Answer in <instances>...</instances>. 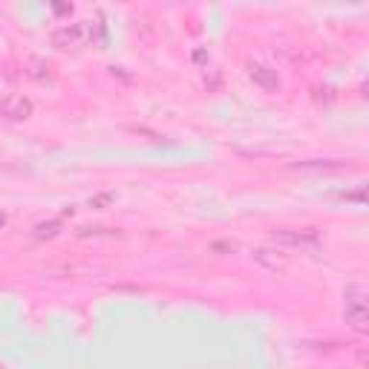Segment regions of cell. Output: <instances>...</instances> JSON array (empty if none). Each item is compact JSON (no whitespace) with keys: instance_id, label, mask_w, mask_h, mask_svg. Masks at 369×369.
Here are the masks:
<instances>
[{"instance_id":"3","label":"cell","mask_w":369,"mask_h":369,"mask_svg":"<svg viewBox=\"0 0 369 369\" xmlns=\"http://www.w3.org/2000/svg\"><path fill=\"white\" fill-rule=\"evenodd\" d=\"M271 243L274 246H286V248H300V251H317L320 240L312 228L306 231H292V228H274L271 231Z\"/></svg>"},{"instance_id":"10","label":"cell","mask_w":369,"mask_h":369,"mask_svg":"<svg viewBox=\"0 0 369 369\" xmlns=\"http://www.w3.org/2000/svg\"><path fill=\"white\" fill-rule=\"evenodd\" d=\"M29 67H32V70H29V75H32L35 81H50V78H53V75H50V67H46L40 58H32V61H29Z\"/></svg>"},{"instance_id":"8","label":"cell","mask_w":369,"mask_h":369,"mask_svg":"<svg viewBox=\"0 0 369 369\" xmlns=\"http://www.w3.org/2000/svg\"><path fill=\"white\" fill-rule=\"evenodd\" d=\"M58 234H61V222H58V219H46V222H38V225L32 228V237H35L38 243L55 240Z\"/></svg>"},{"instance_id":"4","label":"cell","mask_w":369,"mask_h":369,"mask_svg":"<svg viewBox=\"0 0 369 369\" xmlns=\"http://www.w3.org/2000/svg\"><path fill=\"white\" fill-rule=\"evenodd\" d=\"M32 113H35V104H32L29 96H23V92H9V96L0 99V116L12 124L32 119Z\"/></svg>"},{"instance_id":"15","label":"cell","mask_w":369,"mask_h":369,"mask_svg":"<svg viewBox=\"0 0 369 369\" xmlns=\"http://www.w3.org/2000/svg\"><path fill=\"white\" fill-rule=\"evenodd\" d=\"M4 225H6V214H4V211H0V228H4Z\"/></svg>"},{"instance_id":"13","label":"cell","mask_w":369,"mask_h":369,"mask_svg":"<svg viewBox=\"0 0 369 369\" xmlns=\"http://www.w3.org/2000/svg\"><path fill=\"white\" fill-rule=\"evenodd\" d=\"M194 61H197V64H208V61H211V55H208L205 50H197V53H194Z\"/></svg>"},{"instance_id":"6","label":"cell","mask_w":369,"mask_h":369,"mask_svg":"<svg viewBox=\"0 0 369 369\" xmlns=\"http://www.w3.org/2000/svg\"><path fill=\"white\" fill-rule=\"evenodd\" d=\"M251 260L257 265H263L265 271H283L289 265V257L280 251V248H271V246H260L251 251Z\"/></svg>"},{"instance_id":"11","label":"cell","mask_w":369,"mask_h":369,"mask_svg":"<svg viewBox=\"0 0 369 369\" xmlns=\"http://www.w3.org/2000/svg\"><path fill=\"white\" fill-rule=\"evenodd\" d=\"M240 251V243L234 240H216L211 243V254H237Z\"/></svg>"},{"instance_id":"12","label":"cell","mask_w":369,"mask_h":369,"mask_svg":"<svg viewBox=\"0 0 369 369\" xmlns=\"http://www.w3.org/2000/svg\"><path fill=\"white\" fill-rule=\"evenodd\" d=\"M202 84L211 89V92H216V89H222V72L219 70H208L205 67V75H202Z\"/></svg>"},{"instance_id":"1","label":"cell","mask_w":369,"mask_h":369,"mask_svg":"<svg viewBox=\"0 0 369 369\" xmlns=\"http://www.w3.org/2000/svg\"><path fill=\"white\" fill-rule=\"evenodd\" d=\"M104 40H107L104 23H92V21L64 23L53 32V43L58 50H81L87 43H104Z\"/></svg>"},{"instance_id":"5","label":"cell","mask_w":369,"mask_h":369,"mask_svg":"<svg viewBox=\"0 0 369 369\" xmlns=\"http://www.w3.org/2000/svg\"><path fill=\"white\" fill-rule=\"evenodd\" d=\"M246 75H248L251 84L260 87L263 92H277V89H280V75H277V70L268 67V64H257V61H251V64L246 67Z\"/></svg>"},{"instance_id":"2","label":"cell","mask_w":369,"mask_h":369,"mask_svg":"<svg viewBox=\"0 0 369 369\" xmlns=\"http://www.w3.org/2000/svg\"><path fill=\"white\" fill-rule=\"evenodd\" d=\"M343 320L355 332L369 329V303H366V289L360 283H349L343 289Z\"/></svg>"},{"instance_id":"9","label":"cell","mask_w":369,"mask_h":369,"mask_svg":"<svg viewBox=\"0 0 369 369\" xmlns=\"http://www.w3.org/2000/svg\"><path fill=\"white\" fill-rule=\"evenodd\" d=\"M113 205H116V194H113V191L92 194V197L87 199V208H92V211H104V208H113Z\"/></svg>"},{"instance_id":"7","label":"cell","mask_w":369,"mask_h":369,"mask_svg":"<svg viewBox=\"0 0 369 369\" xmlns=\"http://www.w3.org/2000/svg\"><path fill=\"white\" fill-rule=\"evenodd\" d=\"M75 237H121V231L119 228H107V225H78L72 231Z\"/></svg>"},{"instance_id":"14","label":"cell","mask_w":369,"mask_h":369,"mask_svg":"<svg viewBox=\"0 0 369 369\" xmlns=\"http://www.w3.org/2000/svg\"><path fill=\"white\" fill-rule=\"evenodd\" d=\"M53 12H58V15H70L72 6H53Z\"/></svg>"}]
</instances>
